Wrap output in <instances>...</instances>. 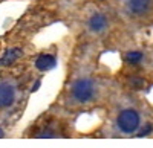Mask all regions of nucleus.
<instances>
[{"instance_id":"f257e3e1","label":"nucleus","mask_w":153,"mask_h":148,"mask_svg":"<svg viewBox=\"0 0 153 148\" xmlns=\"http://www.w3.org/2000/svg\"><path fill=\"white\" fill-rule=\"evenodd\" d=\"M117 9L130 24H153V0H117Z\"/></svg>"},{"instance_id":"f03ea898","label":"nucleus","mask_w":153,"mask_h":148,"mask_svg":"<svg viewBox=\"0 0 153 148\" xmlns=\"http://www.w3.org/2000/svg\"><path fill=\"white\" fill-rule=\"evenodd\" d=\"M98 92H100V87H98L97 81L91 77H83L72 82L69 95H71V99L75 104L84 105V104L92 102L98 96Z\"/></svg>"},{"instance_id":"7ed1b4c3","label":"nucleus","mask_w":153,"mask_h":148,"mask_svg":"<svg viewBox=\"0 0 153 148\" xmlns=\"http://www.w3.org/2000/svg\"><path fill=\"white\" fill-rule=\"evenodd\" d=\"M112 17L106 11H95L87 20V29L94 35H104L112 28Z\"/></svg>"},{"instance_id":"20e7f679","label":"nucleus","mask_w":153,"mask_h":148,"mask_svg":"<svg viewBox=\"0 0 153 148\" xmlns=\"http://www.w3.org/2000/svg\"><path fill=\"white\" fill-rule=\"evenodd\" d=\"M17 98V89L16 85L9 81L0 82V108H9L16 102Z\"/></svg>"},{"instance_id":"39448f33","label":"nucleus","mask_w":153,"mask_h":148,"mask_svg":"<svg viewBox=\"0 0 153 148\" xmlns=\"http://www.w3.org/2000/svg\"><path fill=\"white\" fill-rule=\"evenodd\" d=\"M55 64H57V58H55V55H51V54H43L35 60V67L42 72L54 69Z\"/></svg>"},{"instance_id":"423d86ee","label":"nucleus","mask_w":153,"mask_h":148,"mask_svg":"<svg viewBox=\"0 0 153 148\" xmlns=\"http://www.w3.org/2000/svg\"><path fill=\"white\" fill-rule=\"evenodd\" d=\"M20 55H22L20 49H11V51H9L2 60H0V64H11L12 61H16Z\"/></svg>"},{"instance_id":"0eeeda50","label":"nucleus","mask_w":153,"mask_h":148,"mask_svg":"<svg viewBox=\"0 0 153 148\" xmlns=\"http://www.w3.org/2000/svg\"><path fill=\"white\" fill-rule=\"evenodd\" d=\"M146 75H147V80L150 82V80L153 78V46L149 51V57H147V66H146Z\"/></svg>"},{"instance_id":"6e6552de","label":"nucleus","mask_w":153,"mask_h":148,"mask_svg":"<svg viewBox=\"0 0 153 148\" xmlns=\"http://www.w3.org/2000/svg\"><path fill=\"white\" fill-rule=\"evenodd\" d=\"M55 136H57V134L51 133V131H45L42 134H38V138H40V139H51V138H55Z\"/></svg>"},{"instance_id":"1a4fd4ad","label":"nucleus","mask_w":153,"mask_h":148,"mask_svg":"<svg viewBox=\"0 0 153 148\" xmlns=\"http://www.w3.org/2000/svg\"><path fill=\"white\" fill-rule=\"evenodd\" d=\"M38 87H40V81H37V82H35V85L32 87V92H37V89H38Z\"/></svg>"},{"instance_id":"9d476101","label":"nucleus","mask_w":153,"mask_h":148,"mask_svg":"<svg viewBox=\"0 0 153 148\" xmlns=\"http://www.w3.org/2000/svg\"><path fill=\"white\" fill-rule=\"evenodd\" d=\"M2 138H5V131H3L2 127H0V139H2Z\"/></svg>"}]
</instances>
